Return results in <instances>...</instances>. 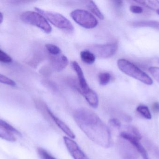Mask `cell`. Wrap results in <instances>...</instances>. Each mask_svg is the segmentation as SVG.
<instances>
[{
    "mask_svg": "<svg viewBox=\"0 0 159 159\" xmlns=\"http://www.w3.org/2000/svg\"><path fill=\"white\" fill-rule=\"evenodd\" d=\"M74 118L91 141L104 148L111 147L112 139L110 130L96 114L89 109L80 108L75 112Z\"/></svg>",
    "mask_w": 159,
    "mask_h": 159,
    "instance_id": "obj_1",
    "label": "cell"
},
{
    "mask_svg": "<svg viewBox=\"0 0 159 159\" xmlns=\"http://www.w3.org/2000/svg\"><path fill=\"white\" fill-rule=\"evenodd\" d=\"M119 69L125 74L135 78L147 85L153 84L151 77L133 63L125 59H120L117 61Z\"/></svg>",
    "mask_w": 159,
    "mask_h": 159,
    "instance_id": "obj_2",
    "label": "cell"
},
{
    "mask_svg": "<svg viewBox=\"0 0 159 159\" xmlns=\"http://www.w3.org/2000/svg\"><path fill=\"white\" fill-rule=\"evenodd\" d=\"M35 9L37 12L43 15L47 20L57 28L68 32H72L74 30L73 25L71 21L63 15L37 7Z\"/></svg>",
    "mask_w": 159,
    "mask_h": 159,
    "instance_id": "obj_3",
    "label": "cell"
},
{
    "mask_svg": "<svg viewBox=\"0 0 159 159\" xmlns=\"http://www.w3.org/2000/svg\"><path fill=\"white\" fill-rule=\"evenodd\" d=\"M20 18L23 22L36 26L46 33L49 34L52 31V27L46 19L38 12L27 11L21 14Z\"/></svg>",
    "mask_w": 159,
    "mask_h": 159,
    "instance_id": "obj_4",
    "label": "cell"
},
{
    "mask_svg": "<svg viewBox=\"0 0 159 159\" xmlns=\"http://www.w3.org/2000/svg\"><path fill=\"white\" fill-rule=\"evenodd\" d=\"M70 16L78 25L85 29H93L98 25L97 19L86 10L75 9L71 13Z\"/></svg>",
    "mask_w": 159,
    "mask_h": 159,
    "instance_id": "obj_5",
    "label": "cell"
},
{
    "mask_svg": "<svg viewBox=\"0 0 159 159\" xmlns=\"http://www.w3.org/2000/svg\"><path fill=\"white\" fill-rule=\"evenodd\" d=\"M35 105H36V107L39 110L42 111V112L43 111V112L45 113L46 114L47 113V115L50 117V118L54 121L55 124L67 136H69V138H71L72 139H75V134L74 133L73 131H72L70 129V128L64 122H63L62 120H61L58 118L56 116L45 104L43 103L42 102V101H35Z\"/></svg>",
    "mask_w": 159,
    "mask_h": 159,
    "instance_id": "obj_6",
    "label": "cell"
},
{
    "mask_svg": "<svg viewBox=\"0 0 159 159\" xmlns=\"http://www.w3.org/2000/svg\"><path fill=\"white\" fill-rule=\"evenodd\" d=\"M116 43L94 45L91 47L90 51L93 53L95 57L101 58H107L114 56L117 50Z\"/></svg>",
    "mask_w": 159,
    "mask_h": 159,
    "instance_id": "obj_7",
    "label": "cell"
},
{
    "mask_svg": "<svg viewBox=\"0 0 159 159\" xmlns=\"http://www.w3.org/2000/svg\"><path fill=\"white\" fill-rule=\"evenodd\" d=\"M118 148L120 155L124 159H138L139 158L136 149L124 139L119 141Z\"/></svg>",
    "mask_w": 159,
    "mask_h": 159,
    "instance_id": "obj_8",
    "label": "cell"
},
{
    "mask_svg": "<svg viewBox=\"0 0 159 159\" xmlns=\"http://www.w3.org/2000/svg\"><path fill=\"white\" fill-rule=\"evenodd\" d=\"M64 143L68 151L74 159H89L76 142L66 136L63 137Z\"/></svg>",
    "mask_w": 159,
    "mask_h": 159,
    "instance_id": "obj_9",
    "label": "cell"
},
{
    "mask_svg": "<svg viewBox=\"0 0 159 159\" xmlns=\"http://www.w3.org/2000/svg\"><path fill=\"white\" fill-rule=\"evenodd\" d=\"M120 137L129 142L137 150L138 153L142 155L144 159H148L147 152L144 147L140 143V140L130 134L127 132H123L120 134Z\"/></svg>",
    "mask_w": 159,
    "mask_h": 159,
    "instance_id": "obj_10",
    "label": "cell"
},
{
    "mask_svg": "<svg viewBox=\"0 0 159 159\" xmlns=\"http://www.w3.org/2000/svg\"><path fill=\"white\" fill-rule=\"evenodd\" d=\"M71 65L72 67L77 74L80 87L79 90L81 94L88 90L90 88L89 87V85L85 79L83 71L78 63L76 61H73Z\"/></svg>",
    "mask_w": 159,
    "mask_h": 159,
    "instance_id": "obj_11",
    "label": "cell"
},
{
    "mask_svg": "<svg viewBox=\"0 0 159 159\" xmlns=\"http://www.w3.org/2000/svg\"><path fill=\"white\" fill-rule=\"evenodd\" d=\"M69 64L68 58L63 55L54 56L51 58V65L53 69L57 72L64 70Z\"/></svg>",
    "mask_w": 159,
    "mask_h": 159,
    "instance_id": "obj_12",
    "label": "cell"
},
{
    "mask_svg": "<svg viewBox=\"0 0 159 159\" xmlns=\"http://www.w3.org/2000/svg\"><path fill=\"white\" fill-rule=\"evenodd\" d=\"M86 99L88 103L91 107L96 108L99 105V99L96 92L89 88L85 92L81 93Z\"/></svg>",
    "mask_w": 159,
    "mask_h": 159,
    "instance_id": "obj_13",
    "label": "cell"
},
{
    "mask_svg": "<svg viewBox=\"0 0 159 159\" xmlns=\"http://www.w3.org/2000/svg\"><path fill=\"white\" fill-rule=\"evenodd\" d=\"M131 26L135 28L149 27L159 31V21H142L132 22Z\"/></svg>",
    "mask_w": 159,
    "mask_h": 159,
    "instance_id": "obj_14",
    "label": "cell"
},
{
    "mask_svg": "<svg viewBox=\"0 0 159 159\" xmlns=\"http://www.w3.org/2000/svg\"><path fill=\"white\" fill-rule=\"evenodd\" d=\"M81 60L86 64H92L95 62V57L94 54L89 50H83L80 53Z\"/></svg>",
    "mask_w": 159,
    "mask_h": 159,
    "instance_id": "obj_15",
    "label": "cell"
},
{
    "mask_svg": "<svg viewBox=\"0 0 159 159\" xmlns=\"http://www.w3.org/2000/svg\"><path fill=\"white\" fill-rule=\"evenodd\" d=\"M0 138L10 142L16 141V137L11 133L7 130L2 125H0Z\"/></svg>",
    "mask_w": 159,
    "mask_h": 159,
    "instance_id": "obj_16",
    "label": "cell"
},
{
    "mask_svg": "<svg viewBox=\"0 0 159 159\" xmlns=\"http://www.w3.org/2000/svg\"><path fill=\"white\" fill-rule=\"evenodd\" d=\"M87 7L99 19L101 20L103 19L104 18V15H103L101 10L99 9L97 6L95 4V3L93 1L88 2V3H87Z\"/></svg>",
    "mask_w": 159,
    "mask_h": 159,
    "instance_id": "obj_17",
    "label": "cell"
},
{
    "mask_svg": "<svg viewBox=\"0 0 159 159\" xmlns=\"http://www.w3.org/2000/svg\"><path fill=\"white\" fill-rule=\"evenodd\" d=\"M134 2L138 3L139 4L142 5L148 8L155 10L159 8V1H135Z\"/></svg>",
    "mask_w": 159,
    "mask_h": 159,
    "instance_id": "obj_18",
    "label": "cell"
},
{
    "mask_svg": "<svg viewBox=\"0 0 159 159\" xmlns=\"http://www.w3.org/2000/svg\"><path fill=\"white\" fill-rule=\"evenodd\" d=\"M136 111L147 119H151L152 118L151 113H150L149 109L147 106H145V105H139L137 107Z\"/></svg>",
    "mask_w": 159,
    "mask_h": 159,
    "instance_id": "obj_19",
    "label": "cell"
},
{
    "mask_svg": "<svg viewBox=\"0 0 159 159\" xmlns=\"http://www.w3.org/2000/svg\"><path fill=\"white\" fill-rule=\"evenodd\" d=\"M111 77L110 74L107 72H102L99 74L98 79L100 85L102 86H106L109 84L111 80Z\"/></svg>",
    "mask_w": 159,
    "mask_h": 159,
    "instance_id": "obj_20",
    "label": "cell"
},
{
    "mask_svg": "<svg viewBox=\"0 0 159 159\" xmlns=\"http://www.w3.org/2000/svg\"><path fill=\"white\" fill-rule=\"evenodd\" d=\"M0 125H2L4 129H5L7 130L9 132L18 135V136H21V134L19 131L17 130L16 129H15L13 126L8 124L7 122H6L4 120H2L0 119Z\"/></svg>",
    "mask_w": 159,
    "mask_h": 159,
    "instance_id": "obj_21",
    "label": "cell"
},
{
    "mask_svg": "<svg viewBox=\"0 0 159 159\" xmlns=\"http://www.w3.org/2000/svg\"><path fill=\"white\" fill-rule=\"evenodd\" d=\"M46 48L48 51L53 56H57L61 53L60 48L56 45L47 44L46 45Z\"/></svg>",
    "mask_w": 159,
    "mask_h": 159,
    "instance_id": "obj_22",
    "label": "cell"
},
{
    "mask_svg": "<svg viewBox=\"0 0 159 159\" xmlns=\"http://www.w3.org/2000/svg\"><path fill=\"white\" fill-rule=\"evenodd\" d=\"M37 152L41 159H57L42 147L38 148Z\"/></svg>",
    "mask_w": 159,
    "mask_h": 159,
    "instance_id": "obj_23",
    "label": "cell"
},
{
    "mask_svg": "<svg viewBox=\"0 0 159 159\" xmlns=\"http://www.w3.org/2000/svg\"><path fill=\"white\" fill-rule=\"evenodd\" d=\"M127 129H128V132H127L129 133L131 135L134 136L139 140L142 139V135H141L140 132L135 127L131 126H129L127 128Z\"/></svg>",
    "mask_w": 159,
    "mask_h": 159,
    "instance_id": "obj_24",
    "label": "cell"
},
{
    "mask_svg": "<svg viewBox=\"0 0 159 159\" xmlns=\"http://www.w3.org/2000/svg\"><path fill=\"white\" fill-rule=\"evenodd\" d=\"M0 83L9 85L12 87H15L16 86V83L15 81L1 74H0Z\"/></svg>",
    "mask_w": 159,
    "mask_h": 159,
    "instance_id": "obj_25",
    "label": "cell"
},
{
    "mask_svg": "<svg viewBox=\"0 0 159 159\" xmlns=\"http://www.w3.org/2000/svg\"><path fill=\"white\" fill-rule=\"evenodd\" d=\"M148 71L153 77L159 84V67L155 66L150 67L148 69Z\"/></svg>",
    "mask_w": 159,
    "mask_h": 159,
    "instance_id": "obj_26",
    "label": "cell"
},
{
    "mask_svg": "<svg viewBox=\"0 0 159 159\" xmlns=\"http://www.w3.org/2000/svg\"><path fill=\"white\" fill-rule=\"evenodd\" d=\"M0 61L9 63L12 61V59L7 54L0 49Z\"/></svg>",
    "mask_w": 159,
    "mask_h": 159,
    "instance_id": "obj_27",
    "label": "cell"
},
{
    "mask_svg": "<svg viewBox=\"0 0 159 159\" xmlns=\"http://www.w3.org/2000/svg\"><path fill=\"white\" fill-rule=\"evenodd\" d=\"M130 10L134 14H140L143 12V7L139 6L132 5L130 7Z\"/></svg>",
    "mask_w": 159,
    "mask_h": 159,
    "instance_id": "obj_28",
    "label": "cell"
},
{
    "mask_svg": "<svg viewBox=\"0 0 159 159\" xmlns=\"http://www.w3.org/2000/svg\"><path fill=\"white\" fill-rule=\"evenodd\" d=\"M109 124L112 127L116 129H120L121 127L120 121L117 118H112L109 120Z\"/></svg>",
    "mask_w": 159,
    "mask_h": 159,
    "instance_id": "obj_29",
    "label": "cell"
},
{
    "mask_svg": "<svg viewBox=\"0 0 159 159\" xmlns=\"http://www.w3.org/2000/svg\"><path fill=\"white\" fill-rule=\"evenodd\" d=\"M152 109L156 114H159V102H155L152 105Z\"/></svg>",
    "mask_w": 159,
    "mask_h": 159,
    "instance_id": "obj_30",
    "label": "cell"
},
{
    "mask_svg": "<svg viewBox=\"0 0 159 159\" xmlns=\"http://www.w3.org/2000/svg\"><path fill=\"white\" fill-rule=\"evenodd\" d=\"M3 20V15L2 14V13L0 12V24L2 23Z\"/></svg>",
    "mask_w": 159,
    "mask_h": 159,
    "instance_id": "obj_31",
    "label": "cell"
},
{
    "mask_svg": "<svg viewBox=\"0 0 159 159\" xmlns=\"http://www.w3.org/2000/svg\"><path fill=\"white\" fill-rule=\"evenodd\" d=\"M157 14H158V15H159V9H157Z\"/></svg>",
    "mask_w": 159,
    "mask_h": 159,
    "instance_id": "obj_32",
    "label": "cell"
}]
</instances>
